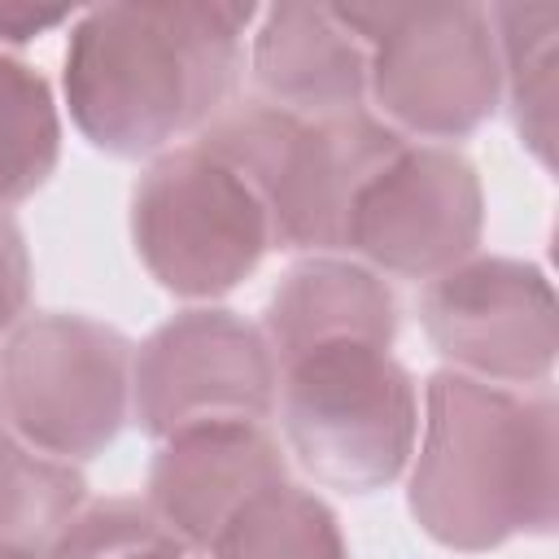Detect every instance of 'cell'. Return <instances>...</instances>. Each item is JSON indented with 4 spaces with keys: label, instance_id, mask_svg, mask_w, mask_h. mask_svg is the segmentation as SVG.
<instances>
[{
    "label": "cell",
    "instance_id": "2",
    "mask_svg": "<svg viewBox=\"0 0 559 559\" xmlns=\"http://www.w3.org/2000/svg\"><path fill=\"white\" fill-rule=\"evenodd\" d=\"M52 114L44 83L0 61V197L26 192L52 162Z\"/></svg>",
    "mask_w": 559,
    "mask_h": 559
},
{
    "label": "cell",
    "instance_id": "3",
    "mask_svg": "<svg viewBox=\"0 0 559 559\" xmlns=\"http://www.w3.org/2000/svg\"><path fill=\"white\" fill-rule=\"evenodd\" d=\"M22 301V249H17V231L0 218V328L13 319Z\"/></svg>",
    "mask_w": 559,
    "mask_h": 559
},
{
    "label": "cell",
    "instance_id": "5",
    "mask_svg": "<svg viewBox=\"0 0 559 559\" xmlns=\"http://www.w3.org/2000/svg\"><path fill=\"white\" fill-rule=\"evenodd\" d=\"M0 559H26L22 550H9V546H0Z\"/></svg>",
    "mask_w": 559,
    "mask_h": 559
},
{
    "label": "cell",
    "instance_id": "4",
    "mask_svg": "<svg viewBox=\"0 0 559 559\" xmlns=\"http://www.w3.org/2000/svg\"><path fill=\"white\" fill-rule=\"evenodd\" d=\"M17 463H22V459H13V450H0V476H4V472H13Z\"/></svg>",
    "mask_w": 559,
    "mask_h": 559
},
{
    "label": "cell",
    "instance_id": "1",
    "mask_svg": "<svg viewBox=\"0 0 559 559\" xmlns=\"http://www.w3.org/2000/svg\"><path fill=\"white\" fill-rule=\"evenodd\" d=\"M249 9H109L79 31L74 100L96 144H162L227 87L236 22Z\"/></svg>",
    "mask_w": 559,
    "mask_h": 559
}]
</instances>
